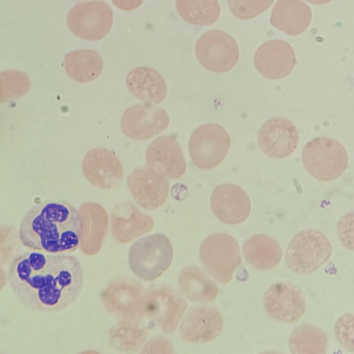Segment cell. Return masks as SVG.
I'll return each mask as SVG.
<instances>
[{
    "label": "cell",
    "instance_id": "cell-31",
    "mask_svg": "<svg viewBox=\"0 0 354 354\" xmlns=\"http://www.w3.org/2000/svg\"><path fill=\"white\" fill-rule=\"evenodd\" d=\"M274 0H227L232 14L241 19L254 18L266 11Z\"/></svg>",
    "mask_w": 354,
    "mask_h": 354
},
{
    "label": "cell",
    "instance_id": "cell-29",
    "mask_svg": "<svg viewBox=\"0 0 354 354\" xmlns=\"http://www.w3.org/2000/svg\"><path fill=\"white\" fill-rule=\"evenodd\" d=\"M288 346L294 354H324L328 348V336L317 326L301 324L291 333Z\"/></svg>",
    "mask_w": 354,
    "mask_h": 354
},
{
    "label": "cell",
    "instance_id": "cell-17",
    "mask_svg": "<svg viewBox=\"0 0 354 354\" xmlns=\"http://www.w3.org/2000/svg\"><path fill=\"white\" fill-rule=\"evenodd\" d=\"M82 171L94 186L104 189H113L122 182V162L112 151L104 148L88 151L82 161Z\"/></svg>",
    "mask_w": 354,
    "mask_h": 354
},
{
    "label": "cell",
    "instance_id": "cell-28",
    "mask_svg": "<svg viewBox=\"0 0 354 354\" xmlns=\"http://www.w3.org/2000/svg\"><path fill=\"white\" fill-rule=\"evenodd\" d=\"M64 66L72 79L85 83L93 81L100 76L103 68V61L97 52L81 49L65 55Z\"/></svg>",
    "mask_w": 354,
    "mask_h": 354
},
{
    "label": "cell",
    "instance_id": "cell-26",
    "mask_svg": "<svg viewBox=\"0 0 354 354\" xmlns=\"http://www.w3.org/2000/svg\"><path fill=\"white\" fill-rule=\"evenodd\" d=\"M246 261L257 270H269L276 267L281 260L283 252L279 243L263 234H254L243 245Z\"/></svg>",
    "mask_w": 354,
    "mask_h": 354
},
{
    "label": "cell",
    "instance_id": "cell-30",
    "mask_svg": "<svg viewBox=\"0 0 354 354\" xmlns=\"http://www.w3.org/2000/svg\"><path fill=\"white\" fill-rule=\"evenodd\" d=\"M176 7L185 21L199 26L213 24L221 12L217 0H177Z\"/></svg>",
    "mask_w": 354,
    "mask_h": 354
},
{
    "label": "cell",
    "instance_id": "cell-8",
    "mask_svg": "<svg viewBox=\"0 0 354 354\" xmlns=\"http://www.w3.org/2000/svg\"><path fill=\"white\" fill-rule=\"evenodd\" d=\"M230 138L221 126L209 123L196 128L189 140V152L193 164L202 169L218 166L225 158Z\"/></svg>",
    "mask_w": 354,
    "mask_h": 354
},
{
    "label": "cell",
    "instance_id": "cell-2",
    "mask_svg": "<svg viewBox=\"0 0 354 354\" xmlns=\"http://www.w3.org/2000/svg\"><path fill=\"white\" fill-rule=\"evenodd\" d=\"M82 224L78 210L60 200H46L32 206L19 226L21 243L30 250L68 253L80 247Z\"/></svg>",
    "mask_w": 354,
    "mask_h": 354
},
{
    "label": "cell",
    "instance_id": "cell-15",
    "mask_svg": "<svg viewBox=\"0 0 354 354\" xmlns=\"http://www.w3.org/2000/svg\"><path fill=\"white\" fill-rule=\"evenodd\" d=\"M221 313L209 306L192 307L183 315L179 334L183 339L192 344H203L216 338L223 328Z\"/></svg>",
    "mask_w": 354,
    "mask_h": 354
},
{
    "label": "cell",
    "instance_id": "cell-9",
    "mask_svg": "<svg viewBox=\"0 0 354 354\" xmlns=\"http://www.w3.org/2000/svg\"><path fill=\"white\" fill-rule=\"evenodd\" d=\"M144 288L129 277H118L109 281L100 297L106 310L120 319H141Z\"/></svg>",
    "mask_w": 354,
    "mask_h": 354
},
{
    "label": "cell",
    "instance_id": "cell-23",
    "mask_svg": "<svg viewBox=\"0 0 354 354\" xmlns=\"http://www.w3.org/2000/svg\"><path fill=\"white\" fill-rule=\"evenodd\" d=\"M126 83L131 94L145 103L159 104L167 94L164 78L157 71L149 67L138 66L131 70Z\"/></svg>",
    "mask_w": 354,
    "mask_h": 354
},
{
    "label": "cell",
    "instance_id": "cell-33",
    "mask_svg": "<svg viewBox=\"0 0 354 354\" xmlns=\"http://www.w3.org/2000/svg\"><path fill=\"white\" fill-rule=\"evenodd\" d=\"M353 212L341 218L337 225V236L341 244L346 249L353 250Z\"/></svg>",
    "mask_w": 354,
    "mask_h": 354
},
{
    "label": "cell",
    "instance_id": "cell-13",
    "mask_svg": "<svg viewBox=\"0 0 354 354\" xmlns=\"http://www.w3.org/2000/svg\"><path fill=\"white\" fill-rule=\"evenodd\" d=\"M127 185L136 203L148 211L158 209L168 198L167 177L148 167L134 169L127 177Z\"/></svg>",
    "mask_w": 354,
    "mask_h": 354
},
{
    "label": "cell",
    "instance_id": "cell-5",
    "mask_svg": "<svg viewBox=\"0 0 354 354\" xmlns=\"http://www.w3.org/2000/svg\"><path fill=\"white\" fill-rule=\"evenodd\" d=\"M302 162L306 171L321 181H330L342 176L348 162L343 145L329 137L308 142L302 150Z\"/></svg>",
    "mask_w": 354,
    "mask_h": 354
},
{
    "label": "cell",
    "instance_id": "cell-36",
    "mask_svg": "<svg viewBox=\"0 0 354 354\" xmlns=\"http://www.w3.org/2000/svg\"><path fill=\"white\" fill-rule=\"evenodd\" d=\"M306 1H308V2H310L313 4L322 5V4H325L328 2H330L332 0H306Z\"/></svg>",
    "mask_w": 354,
    "mask_h": 354
},
{
    "label": "cell",
    "instance_id": "cell-32",
    "mask_svg": "<svg viewBox=\"0 0 354 354\" xmlns=\"http://www.w3.org/2000/svg\"><path fill=\"white\" fill-rule=\"evenodd\" d=\"M353 315L344 314L335 322L334 330L339 344L348 351L353 353Z\"/></svg>",
    "mask_w": 354,
    "mask_h": 354
},
{
    "label": "cell",
    "instance_id": "cell-4",
    "mask_svg": "<svg viewBox=\"0 0 354 354\" xmlns=\"http://www.w3.org/2000/svg\"><path fill=\"white\" fill-rule=\"evenodd\" d=\"M187 302L172 286L156 283L143 294L141 319H147L165 333L174 332L186 311Z\"/></svg>",
    "mask_w": 354,
    "mask_h": 354
},
{
    "label": "cell",
    "instance_id": "cell-18",
    "mask_svg": "<svg viewBox=\"0 0 354 354\" xmlns=\"http://www.w3.org/2000/svg\"><path fill=\"white\" fill-rule=\"evenodd\" d=\"M146 162L148 167L171 179L180 178L187 169L183 150L174 135L156 138L147 149Z\"/></svg>",
    "mask_w": 354,
    "mask_h": 354
},
{
    "label": "cell",
    "instance_id": "cell-34",
    "mask_svg": "<svg viewBox=\"0 0 354 354\" xmlns=\"http://www.w3.org/2000/svg\"><path fill=\"white\" fill-rule=\"evenodd\" d=\"M141 353H174L171 342L162 336H154L146 340L140 348Z\"/></svg>",
    "mask_w": 354,
    "mask_h": 354
},
{
    "label": "cell",
    "instance_id": "cell-21",
    "mask_svg": "<svg viewBox=\"0 0 354 354\" xmlns=\"http://www.w3.org/2000/svg\"><path fill=\"white\" fill-rule=\"evenodd\" d=\"M82 231L80 247L88 256L97 254L102 249L109 229V215L106 210L95 202L83 203L78 210Z\"/></svg>",
    "mask_w": 354,
    "mask_h": 354
},
{
    "label": "cell",
    "instance_id": "cell-16",
    "mask_svg": "<svg viewBox=\"0 0 354 354\" xmlns=\"http://www.w3.org/2000/svg\"><path fill=\"white\" fill-rule=\"evenodd\" d=\"M258 145L266 155L274 158L291 154L299 142V131L290 120L280 117L268 120L258 132Z\"/></svg>",
    "mask_w": 354,
    "mask_h": 354
},
{
    "label": "cell",
    "instance_id": "cell-19",
    "mask_svg": "<svg viewBox=\"0 0 354 354\" xmlns=\"http://www.w3.org/2000/svg\"><path fill=\"white\" fill-rule=\"evenodd\" d=\"M254 64L263 77L271 80L281 79L289 75L294 68L295 53L287 42L279 39L269 40L257 50Z\"/></svg>",
    "mask_w": 354,
    "mask_h": 354
},
{
    "label": "cell",
    "instance_id": "cell-20",
    "mask_svg": "<svg viewBox=\"0 0 354 354\" xmlns=\"http://www.w3.org/2000/svg\"><path fill=\"white\" fill-rule=\"evenodd\" d=\"M210 206L212 212L221 222L235 225L247 219L251 204L245 192L233 184H221L213 190Z\"/></svg>",
    "mask_w": 354,
    "mask_h": 354
},
{
    "label": "cell",
    "instance_id": "cell-27",
    "mask_svg": "<svg viewBox=\"0 0 354 354\" xmlns=\"http://www.w3.org/2000/svg\"><path fill=\"white\" fill-rule=\"evenodd\" d=\"M149 334V328L142 319H121L110 328L109 342L116 351L136 353L147 339Z\"/></svg>",
    "mask_w": 354,
    "mask_h": 354
},
{
    "label": "cell",
    "instance_id": "cell-3",
    "mask_svg": "<svg viewBox=\"0 0 354 354\" xmlns=\"http://www.w3.org/2000/svg\"><path fill=\"white\" fill-rule=\"evenodd\" d=\"M174 248L167 236L153 234L133 242L128 252L129 268L138 278L152 281L171 266Z\"/></svg>",
    "mask_w": 354,
    "mask_h": 354
},
{
    "label": "cell",
    "instance_id": "cell-6",
    "mask_svg": "<svg viewBox=\"0 0 354 354\" xmlns=\"http://www.w3.org/2000/svg\"><path fill=\"white\" fill-rule=\"evenodd\" d=\"M332 245L320 231L306 229L290 241L286 252L288 268L296 274H307L321 267L332 254Z\"/></svg>",
    "mask_w": 354,
    "mask_h": 354
},
{
    "label": "cell",
    "instance_id": "cell-10",
    "mask_svg": "<svg viewBox=\"0 0 354 354\" xmlns=\"http://www.w3.org/2000/svg\"><path fill=\"white\" fill-rule=\"evenodd\" d=\"M195 53L203 67L216 73L231 70L239 58L236 41L230 35L220 30L203 33L196 41Z\"/></svg>",
    "mask_w": 354,
    "mask_h": 354
},
{
    "label": "cell",
    "instance_id": "cell-1",
    "mask_svg": "<svg viewBox=\"0 0 354 354\" xmlns=\"http://www.w3.org/2000/svg\"><path fill=\"white\" fill-rule=\"evenodd\" d=\"M8 278L19 301L39 312H54L71 305L80 295L84 271L79 260L67 253L31 250L16 257Z\"/></svg>",
    "mask_w": 354,
    "mask_h": 354
},
{
    "label": "cell",
    "instance_id": "cell-25",
    "mask_svg": "<svg viewBox=\"0 0 354 354\" xmlns=\"http://www.w3.org/2000/svg\"><path fill=\"white\" fill-rule=\"evenodd\" d=\"M177 284L185 297L196 303L212 301L219 292L218 286L196 265H189L180 270Z\"/></svg>",
    "mask_w": 354,
    "mask_h": 354
},
{
    "label": "cell",
    "instance_id": "cell-11",
    "mask_svg": "<svg viewBox=\"0 0 354 354\" xmlns=\"http://www.w3.org/2000/svg\"><path fill=\"white\" fill-rule=\"evenodd\" d=\"M113 22L111 8L102 1L78 3L68 12L67 24L77 36L86 40H100L110 31Z\"/></svg>",
    "mask_w": 354,
    "mask_h": 354
},
{
    "label": "cell",
    "instance_id": "cell-12",
    "mask_svg": "<svg viewBox=\"0 0 354 354\" xmlns=\"http://www.w3.org/2000/svg\"><path fill=\"white\" fill-rule=\"evenodd\" d=\"M169 123V117L165 110L143 102L124 111L121 118V129L127 137L145 140L162 132Z\"/></svg>",
    "mask_w": 354,
    "mask_h": 354
},
{
    "label": "cell",
    "instance_id": "cell-24",
    "mask_svg": "<svg viewBox=\"0 0 354 354\" xmlns=\"http://www.w3.org/2000/svg\"><path fill=\"white\" fill-rule=\"evenodd\" d=\"M312 11L302 0H278L270 16L274 27L290 35L303 32L310 25Z\"/></svg>",
    "mask_w": 354,
    "mask_h": 354
},
{
    "label": "cell",
    "instance_id": "cell-14",
    "mask_svg": "<svg viewBox=\"0 0 354 354\" xmlns=\"http://www.w3.org/2000/svg\"><path fill=\"white\" fill-rule=\"evenodd\" d=\"M263 304L271 317L286 324L297 322L306 309V300L301 290L286 282L271 286L264 294Z\"/></svg>",
    "mask_w": 354,
    "mask_h": 354
},
{
    "label": "cell",
    "instance_id": "cell-22",
    "mask_svg": "<svg viewBox=\"0 0 354 354\" xmlns=\"http://www.w3.org/2000/svg\"><path fill=\"white\" fill-rule=\"evenodd\" d=\"M153 218L131 203L116 205L111 214V230L115 241L127 244L153 228Z\"/></svg>",
    "mask_w": 354,
    "mask_h": 354
},
{
    "label": "cell",
    "instance_id": "cell-35",
    "mask_svg": "<svg viewBox=\"0 0 354 354\" xmlns=\"http://www.w3.org/2000/svg\"><path fill=\"white\" fill-rule=\"evenodd\" d=\"M112 1L117 8L129 11L141 6L143 0H112Z\"/></svg>",
    "mask_w": 354,
    "mask_h": 354
},
{
    "label": "cell",
    "instance_id": "cell-7",
    "mask_svg": "<svg viewBox=\"0 0 354 354\" xmlns=\"http://www.w3.org/2000/svg\"><path fill=\"white\" fill-rule=\"evenodd\" d=\"M199 257L206 270L218 281L227 283L241 263L238 242L225 233L206 237L199 247Z\"/></svg>",
    "mask_w": 354,
    "mask_h": 354
}]
</instances>
